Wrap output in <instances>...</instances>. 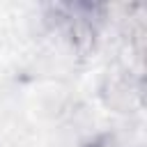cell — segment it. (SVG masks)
<instances>
[{
  "instance_id": "1",
  "label": "cell",
  "mask_w": 147,
  "mask_h": 147,
  "mask_svg": "<svg viewBox=\"0 0 147 147\" xmlns=\"http://www.w3.org/2000/svg\"><path fill=\"white\" fill-rule=\"evenodd\" d=\"M83 147H117V145H115V138H113V136H108V133H101V136H96V138L87 140Z\"/></svg>"
}]
</instances>
